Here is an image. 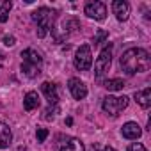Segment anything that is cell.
I'll use <instances>...</instances> for the list:
<instances>
[{
  "mask_svg": "<svg viewBox=\"0 0 151 151\" xmlns=\"http://www.w3.org/2000/svg\"><path fill=\"white\" fill-rule=\"evenodd\" d=\"M119 62H121V68L128 75L144 73L151 68V57H149L147 50H144V48H128L121 55Z\"/></svg>",
  "mask_w": 151,
  "mask_h": 151,
  "instance_id": "1",
  "label": "cell"
},
{
  "mask_svg": "<svg viewBox=\"0 0 151 151\" xmlns=\"http://www.w3.org/2000/svg\"><path fill=\"white\" fill-rule=\"evenodd\" d=\"M22 71L25 77L29 78H36L37 75L41 73V66H43V57L39 52H36L34 48H27L22 52Z\"/></svg>",
  "mask_w": 151,
  "mask_h": 151,
  "instance_id": "2",
  "label": "cell"
},
{
  "mask_svg": "<svg viewBox=\"0 0 151 151\" xmlns=\"http://www.w3.org/2000/svg\"><path fill=\"white\" fill-rule=\"evenodd\" d=\"M53 16H55V11L48 9V7H39L37 11L32 13V20L37 23V36L39 37H45L48 34V30L52 29V23H53Z\"/></svg>",
  "mask_w": 151,
  "mask_h": 151,
  "instance_id": "3",
  "label": "cell"
},
{
  "mask_svg": "<svg viewBox=\"0 0 151 151\" xmlns=\"http://www.w3.org/2000/svg\"><path fill=\"white\" fill-rule=\"evenodd\" d=\"M128 98L126 96H107V98H103V101H101V109H103V112L105 114H109V116H112V117H117L126 107H128Z\"/></svg>",
  "mask_w": 151,
  "mask_h": 151,
  "instance_id": "4",
  "label": "cell"
},
{
  "mask_svg": "<svg viewBox=\"0 0 151 151\" xmlns=\"http://www.w3.org/2000/svg\"><path fill=\"white\" fill-rule=\"evenodd\" d=\"M110 62H112V43H107V46L100 52L94 62V73L98 80H101L103 75H107V71L110 69Z\"/></svg>",
  "mask_w": 151,
  "mask_h": 151,
  "instance_id": "5",
  "label": "cell"
},
{
  "mask_svg": "<svg viewBox=\"0 0 151 151\" xmlns=\"http://www.w3.org/2000/svg\"><path fill=\"white\" fill-rule=\"evenodd\" d=\"M73 64H75V68H77L78 71L91 69V66H93V53H91V46L89 45H82L77 50V53H75V57H73Z\"/></svg>",
  "mask_w": 151,
  "mask_h": 151,
  "instance_id": "6",
  "label": "cell"
},
{
  "mask_svg": "<svg viewBox=\"0 0 151 151\" xmlns=\"http://www.w3.org/2000/svg\"><path fill=\"white\" fill-rule=\"evenodd\" d=\"M84 13H86L89 18L101 22V20H105V16H107V6H105L103 2H100V0H94V2H87L86 7H84Z\"/></svg>",
  "mask_w": 151,
  "mask_h": 151,
  "instance_id": "7",
  "label": "cell"
},
{
  "mask_svg": "<svg viewBox=\"0 0 151 151\" xmlns=\"http://www.w3.org/2000/svg\"><path fill=\"white\" fill-rule=\"evenodd\" d=\"M68 89H69V93L75 100H84L87 96V86L80 78H75V77L69 78L68 80Z\"/></svg>",
  "mask_w": 151,
  "mask_h": 151,
  "instance_id": "8",
  "label": "cell"
},
{
  "mask_svg": "<svg viewBox=\"0 0 151 151\" xmlns=\"http://www.w3.org/2000/svg\"><path fill=\"white\" fill-rule=\"evenodd\" d=\"M112 11L119 22H126L130 16V4L124 0H114L112 2Z\"/></svg>",
  "mask_w": 151,
  "mask_h": 151,
  "instance_id": "9",
  "label": "cell"
},
{
  "mask_svg": "<svg viewBox=\"0 0 151 151\" xmlns=\"http://www.w3.org/2000/svg\"><path fill=\"white\" fill-rule=\"evenodd\" d=\"M121 133H123V137H124V139H128V140H137V139L142 135V128H140L137 123L128 121L126 124H123Z\"/></svg>",
  "mask_w": 151,
  "mask_h": 151,
  "instance_id": "10",
  "label": "cell"
},
{
  "mask_svg": "<svg viewBox=\"0 0 151 151\" xmlns=\"http://www.w3.org/2000/svg\"><path fill=\"white\" fill-rule=\"evenodd\" d=\"M41 89H43V93H45V96H46L48 103H50V105H57V101H59L57 86H55V84H52V82H45V84L41 86Z\"/></svg>",
  "mask_w": 151,
  "mask_h": 151,
  "instance_id": "11",
  "label": "cell"
},
{
  "mask_svg": "<svg viewBox=\"0 0 151 151\" xmlns=\"http://www.w3.org/2000/svg\"><path fill=\"white\" fill-rule=\"evenodd\" d=\"M11 140H13V132H11L9 124H6V123L0 121V149L9 147Z\"/></svg>",
  "mask_w": 151,
  "mask_h": 151,
  "instance_id": "12",
  "label": "cell"
},
{
  "mask_svg": "<svg viewBox=\"0 0 151 151\" xmlns=\"http://www.w3.org/2000/svg\"><path fill=\"white\" fill-rule=\"evenodd\" d=\"M60 151H86V146L80 139H75V137H68L66 142L60 146Z\"/></svg>",
  "mask_w": 151,
  "mask_h": 151,
  "instance_id": "13",
  "label": "cell"
},
{
  "mask_svg": "<svg viewBox=\"0 0 151 151\" xmlns=\"http://www.w3.org/2000/svg\"><path fill=\"white\" fill-rule=\"evenodd\" d=\"M135 101H137L142 109H147V107L151 105V89L146 87V89H142V91H137V93H135Z\"/></svg>",
  "mask_w": 151,
  "mask_h": 151,
  "instance_id": "14",
  "label": "cell"
},
{
  "mask_svg": "<svg viewBox=\"0 0 151 151\" xmlns=\"http://www.w3.org/2000/svg\"><path fill=\"white\" fill-rule=\"evenodd\" d=\"M37 107H39V96H37V93H34V91L27 93L25 98H23V109L27 112H30V110H34Z\"/></svg>",
  "mask_w": 151,
  "mask_h": 151,
  "instance_id": "15",
  "label": "cell"
},
{
  "mask_svg": "<svg viewBox=\"0 0 151 151\" xmlns=\"http://www.w3.org/2000/svg\"><path fill=\"white\" fill-rule=\"evenodd\" d=\"M103 87H105L107 91H123L124 82H123L121 78H110V80H105Z\"/></svg>",
  "mask_w": 151,
  "mask_h": 151,
  "instance_id": "16",
  "label": "cell"
},
{
  "mask_svg": "<svg viewBox=\"0 0 151 151\" xmlns=\"http://www.w3.org/2000/svg\"><path fill=\"white\" fill-rule=\"evenodd\" d=\"M13 4L9 2V0H6V2H0V23H6L7 22V14L11 11Z\"/></svg>",
  "mask_w": 151,
  "mask_h": 151,
  "instance_id": "17",
  "label": "cell"
},
{
  "mask_svg": "<svg viewBox=\"0 0 151 151\" xmlns=\"http://www.w3.org/2000/svg\"><path fill=\"white\" fill-rule=\"evenodd\" d=\"M107 37H109V32H107V30H101V29H100V30L96 32V36H94V45H100V43H103V41H105Z\"/></svg>",
  "mask_w": 151,
  "mask_h": 151,
  "instance_id": "18",
  "label": "cell"
},
{
  "mask_svg": "<svg viewBox=\"0 0 151 151\" xmlns=\"http://www.w3.org/2000/svg\"><path fill=\"white\" fill-rule=\"evenodd\" d=\"M36 137H37V142H45L46 137H48V130L46 128H39L37 133H36Z\"/></svg>",
  "mask_w": 151,
  "mask_h": 151,
  "instance_id": "19",
  "label": "cell"
},
{
  "mask_svg": "<svg viewBox=\"0 0 151 151\" xmlns=\"http://www.w3.org/2000/svg\"><path fill=\"white\" fill-rule=\"evenodd\" d=\"M128 151H147L140 142H135V144H130L128 146Z\"/></svg>",
  "mask_w": 151,
  "mask_h": 151,
  "instance_id": "20",
  "label": "cell"
},
{
  "mask_svg": "<svg viewBox=\"0 0 151 151\" xmlns=\"http://www.w3.org/2000/svg\"><path fill=\"white\" fill-rule=\"evenodd\" d=\"M4 45L6 46H14L16 45V37L14 36H4Z\"/></svg>",
  "mask_w": 151,
  "mask_h": 151,
  "instance_id": "21",
  "label": "cell"
},
{
  "mask_svg": "<svg viewBox=\"0 0 151 151\" xmlns=\"http://www.w3.org/2000/svg\"><path fill=\"white\" fill-rule=\"evenodd\" d=\"M98 147H100V146H98V144H93V146H91V149H89V151H98Z\"/></svg>",
  "mask_w": 151,
  "mask_h": 151,
  "instance_id": "22",
  "label": "cell"
},
{
  "mask_svg": "<svg viewBox=\"0 0 151 151\" xmlns=\"http://www.w3.org/2000/svg\"><path fill=\"white\" fill-rule=\"evenodd\" d=\"M103 151H117V149H114L112 146H107V147H103Z\"/></svg>",
  "mask_w": 151,
  "mask_h": 151,
  "instance_id": "23",
  "label": "cell"
},
{
  "mask_svg": "<svg viewBox=\"0 0 151 151\" xmlns=\"http://www.w3.org/2000/svg\"><path fill=\"white\" fill-rule=\"evenodd\" d=\"M66 124H68V126H71V124H73V119H71V117H68V119H66Z\"/></svg>",
  "mask_w": 151,
  "mask_h": 151,
  "instance_id": "24",
  "label": "cell"
}]
</instances>
